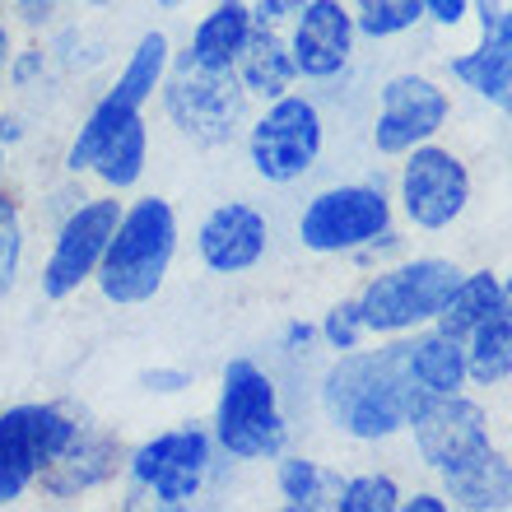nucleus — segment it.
Returning a JSON list of instances; mask_svg holds the SVG:
<instances>
[{"instance_id": "nucleus-23", "label": "nucleus", "mask_w": 512, "mask_h": 512, "mask_svg": "<svg viewBox=\"0 0 512 512\" xmlns=\"http://www.w3.org/2000/svg\"><path fill=\"white\" fill-rule=\"evenodd\" d=\"M345 475L322 466L317 457H303V452H280L275 457V489H280V503L289 512H336V494Z\"/></svg>"}, {"instance_id": "nucleus-34", "label": "nucleus", "mask_w": 512, "mask_h": 512, "mask_svg": "<svg viewBox=\"0 0 512 512\" xmlns=\"http://www.w3.org/2000/svg\"><path fill=\"white\" fill-rule=\"evenodd\" d=\"M317 345H322V336H317V322H303V317H294V322L280 326V354H284V359H308Z\"/></svg>"}, {"instance_id": "nucleus-41", "label": "nucleus", "mask_w": 512, "mask_h": 512, "mask_svg": "<svg viewBox=\"0 0 512 512\" xmlns=\"http://www.w3.org/2000/svg\"><path fill=\"white\" fill-rule=\"evenodd\" d=\"M5 182H10V149L0 145V187H5Z\"/></svg>"}, {"instance_id": "nucleus-36", "label": "nucleus", "mask_w": 512, "mask_h": 512, "mask_svg": "<svg viewBox=\"0 0 512 512\" xmlns=\"http://www.w3.org/2000/svg\"><path fill=\"white\" fill-rule=\"evenodd\" d=\"M252 5V19L266 28H289V19H294L308 0H247Z\"/></svg>"}, {"instance_id": "nucleus-38", "label": "nucleus", "mask_w": 512, "mask_h": 512, "mask_svg": "<svg viewBox=\"0 0 512 512\" xmlns=\"http://www.w3.org/2000/svg\"><path fill=\"white\" fill-rule=\"evenodd\" d=\"M396 512H452L443 489H415V494H401Z\"/></svg>"}, {"instance_id": "nucleus-7", "label": "nucleus", "mask_w": 512, "mask_h": 512, "mask_svg": "<svg viewBox=\"0 0 512 512\" xmlns=\"http://www.w3.org/2000/svg\"><path fill=\"white\" fill-rule=\"evenodd\" d=\"M163 98V112L168 122L177 126L182 140H191L196 149H224L233 145L243 126L252 122V98L247 89L238 84L233 70H205V66H191V61H177L173 56V70L159 89Z\"/></svg>"}, {"instance_id": "nucleus-2", "label": "nucleus", "mask_w": 512, "mask_h": 512, "mask_svg": "<svg viewBox=\"0 0 512 512\" xmlns=\"http://www.w3.org/2000/svg\"><path fill=\"white\" fill-rule=\"evenodd\" d=\"M177 256V210L168 196H135L117 219L108 252L94 270L98 294L112 308H140L159 298Z\"/></svg>"}, {"instance_id": "nucleus-24", "label": "nucleus", "mask_w": 512, "mask_h": 512, "mask_svg": "<svg viewBox=\"0 0 512 512\" xmlns=\"http://www.w3.org/2000/svg\"><path fill=\"white\" fill-rule=\"evenodd\" d=\"M168 70H173V42H168L163 28H145V33L135 38V47L126 52V66L117 70V80H112L108 94H117L122 103H131V108H145L149 98L163 89Z\"/></svg>"}, {"instance_id": "nucleus-11", "label": "nucleus", "mask_w": 512, "mask_h": 512, "mask_svg": "<svg viewBox=\"0 0 512 512\" xmlns=\"http://www.w3.org/2000/svg\"><path fill=\"white\" fill-rule=\"evenodd\" d=\"M126 205L117 201V191H103V196H80L70 205L61 224H56V238H52V252L42 261V298H61L80 294L84 284H94V270L108 252L112 233H117V219H122Z\"/></svg>"}, {"instance_id": "nucleus-14", "label": "nucleus", "mask_w": 512, "mask_h": 512, "mask_svg": "<svg viewBox=\"0 0 512 512\" xmlns=\"http://www.w3.org/2000/svg\"><path fill=\"white\" fill-rule=\"evenodd\" d=\"M289 52H294L298 80L326 84L340 80L359 52V28H354L350 0H308L289 19Z\"/></svg>"}, {"instance_id": "nucleus-42", "label": "nucleus", "mask_w": 512, "mask_h": 512, "mask_svg": "<svg viewBox=\"0 0 512 512\" xmlns=\"http://www.w3.org/2000/svg\"><path fill=\"white\" fill-rule=\"evenodd\" d=\"M503 308L512 312V270H508V275H503Z\"/></svg>"}, {"instance_id": "nucleus-33", "label": "nucleus", "mask_w": 512, "mask_h": 512, "mask_svg": "<svg viewBox=\"0 0 512 512\" xmlns=\"http://www.w3.org/2000/svg\"><path fill=\"white\" fill-rule=\"evenodd\" d=\"M140 391L149 396H182L191 387V373L187 368H173V364H154V368H140Z\"/></svg>"}, {"instance_id": "nucleus-10", "label": "nucleus", "mask_w": 512, "mask_h": 512, "mask_svg": "<svg viewBox=\"0 0 512 512\" xmlns=\"http://www.w3.org/2000/svg\"><path fill=\"white\" fill-rule=\"evenodd\" d=\"M80 433V419L52 401H24L0 410V508H14L38 475Z\"/></svg>"}, {"instance_id": "nucleus-5", "label": "nucleus", "mask_w": 512, "mask_h": 512, "mask_svg": "<svg viewBox=\"0 0 512 512\" xmlns=\"http://www.w3.org/2000/svg\"><path fill=\"white\" fill-rule=\"evenodd\" d=\"M461 270L466 266L452 256H401L391 266H378V275H368V284L354 294L368 336L391 340L433 326L447 294L457 289Z\"/></svg>"}, {"instance_id": "nucleus-15", "label": "nucleus", "mask_w": 512, "mask_h": 512, "mask_svg": "<svg viewBox=\"0 0 512 512\" xmlns=\"http://www.w3.org/2000/svg\"><path fill=\"white\" fill-rule=\"evenodd\" d=\"M196 252L210 275H247L270 252V219L247 201H219L196 229Z\"/></svg>"}, {"instance_id": "nucleus-39", "label": "nucleus", "mask_w": 512, "mask_h": 512, "mask_svg": "<svg viewBox=\"0 0 512 512\" xmlns=\"http://www.w3.org/2000/svg\"><path fill=\"white\" fill-rule=\"evenodd\" d=\"M24 135H28V126H24V117H19V112H0V145H5V149L24 145Z\"/></svg>"}, {"instance_id": "nucleus-1", "label": "nucleus", "mask_w": 512, "mask_h": 512, "mask_svg": "<svg viewBox=\"0 0 512 512\" xmlns=\"http://www.w3.org/2000/svg\"><path fill=\"white\" fill-rule=\"evenodd\" d=\"M419 382L405 359V336H391L382 350H345L317 378V410L350 443H387L405 433L419 405Z\"/></svg>"}, {"instance_id": "nucleus-6", "label": "nucleus", "mask_w": 512, "mask_h": 512, "mask_svg": "<svg viewBox=\"0 0 512 512\" xmlns=\"http://www.w3.org/2000/svg\"><path fill=\"white\" fill-rule=\"evenodd\" d=\"M326 117L312 94H280L247 122V163L270 187H294L322 163Z\"/></svg>"}, {"instance_id": "nucleus-3", "label": "nucleus", "mask_w": 512, "mask_h": 512, "mask_svg": "<svg viewBox=\"0 0 512 512\" xmlns=\"http://www.w3.org/2000/svg\"><path fill=\"white\" fill-rule=\"evenodd\" d=\"M298 247L312 256H378L401 243L396 201L382 177L373 182H336L312 191L294 219Z\"/></svg>"}, {"instance_id": "nucleus-17", "label": "nucleus", "mask_w": 512, "mask_h": 512, "mask_svg": "<svg viewBox=\"0 0 512 512\" xmlns=\"http://www.w3.org/2000/svg\"><path fill=\"white\" fill-rule=\"evenodd\" d=\"M117 471H126V447L122 438H112L103 429H84L70 438V447L38 475V485L47 499H80L89 489L117 480Z\"/></svg>"}, {"instance_id": "nucleus-28", "label": "nucleus", "mask_w": 512, "mask_h": 512, "mask_svg": "<svg viewBox=\"0 0 512 512\" xmlns=\"http://www.w3.org/2000/svg\"><path fill=\"white\" fill-rule=\"evenodd\" d=\"M350 10L368 42H396L424 24V0H350Z\"/></svg>"}, {"instance_id": "nucleus-18", "label": "nucleus", "mask_w": 512, "mask_h": 512, "mask_svg": "<svg viewBox=\"0 0 512 512\" xmlns=\"http://www.w3.org/2000/svg\"><path fill=\"white\" fill-rule=\"evenodd\" d=\"M438 480H443V494L452 508H466V512H508L512 508V461L494 443L480 447L475 457H466L452 471H443Z\"/></svg>"}, {"instance_id": "nucleus-45", "label": "nucleus", "mask_w": 512, "mask_h": 512, "mask_svg": "<svg viewBox=\"0 0 512 512\" xmlns=\"http://www.w3.org/2000/svg\"><path fill=\"white\" fill-rule=\"evenodd\" d=\"M508 173H512V131H508Z\"/></svg>"}, {"instance_id": "nucleus-43", "label": "nucleus", "mask_w": 512, "mask_h": 512, "mask_svg": "<svg viewBox=\"0 0 512 512\" xmlns=\"http://www.w3.org/2000/svg\"><path fill=\"white\" fill-rule=\"evenodd\" d=\"M154 5H159V10H182L187 0H154Z\"/></svg>"}, {"instance_id": "nucleus-20", "label": "nucleus", "mask_w": 512, "mask_h": 512, "mask_svg": "<svg viewBox=\"0 0 512 512\" xmlns=\"http://www.w3.org/2000/svg\"><path fill=\"white\" fill-rule=\"evenodd\" d=\"M252 28H256V19L247 0H215L196 19L187 52L177 56V61H191V66H205V70H233V61H238Z\"/></svg>"}, {"instance_id": "nucleus-44", "label": "nucleus", "mask_w": 512, "mask_h": 512, "mask_svg": "<svg viewBox=\"0 0 512 512\" xmlns=\"http://www.w3.org/2000/svg\"><path fill=\"white\" fill-rule=\"evenodd\" d=\"M61 5H108V0H61Z\"/></svg>"}, {"instance_id": "nucleus-9", "label": "nucleus", "mask_w": 512, "mask_h": 512, "mask_svg": "<svg viewBox=\"0 0 512 512\" xmlns=\"http://www.w3.org/2000/svg\"><path fill=\"white\" fill-rule=\"evenodd\" d=\"M475 177L471 163L443 140H424L410 154H401L396 168V215L419 233H447L471 210Z\"/></svg>"}, {"instance_id": "nucleus-40", "label": "nucleus", "mask_w": 512, "mask_h": 512, "mask_svg": "<svg viewBox=\"0 0 512 512\" xmlns=\"http://www.w3.org/2000/svg\"><path fill=\"white\" fill-rule=\"evenodd\" d=\"M14 47H19V42H14V28L5 24V19H0V94H5V75H10Z\"/></svg>"}, {"instance_id": "nucleus-19", "label": "nucleus", "mask_w": 512, "mask_h": 512, "mask_svg": "<svg viewBox=\"0 0 512 512\" xmlns=\"http://www.w3.org/2000/svg\"><path fill=\"white\" fill-rule=\"evenodd\" d=\"M233 75H238V84H243L247 98H256V103H270V98L289 94L298 84V66H294V52H289V38H284L280 28L256 24L252 33H247L238 61H233Z\"/></svg>"}, {"instance_id": "nucleus-29", "label": "nucleus", "mask_w": 512, "mask_h": 512, "mask_svg": "<svg viewBox=\"0 0 512 512\" xmlns=\"http://www.w3.org/2000/svg\"><path fill=\"white\" fill-rule=\"evenodd\" d=\"M405 489L396 485V475L387 471H359L340 480L336 512H396Z\"/></svg>"}, {"instance_id": "nucleus-25", "label": "nucleus", "mask_w": 512, "mask_h": 512, "mask_svg": "<svg viewBox=\"0 0 512 512\" xmlns=\"http://www.w3.org/2000/svg\"><path fill=\"white\" fill-rule=\"evenodd\" d=\"M145 163H149V126H145V112H135L131 122L103 145V154H98V163L89 173L98 177L103 191H117V196H122V191L140 187Z\"/></svg>"}, {"instance_id": "nucleus-22", "label": "nucleus", "mask_w": 512, "mask_h": 512, "mask_svg": "<svg viewBox=\"0 0 512 512\" xmlns=\"http://www.w3.org/2000/svg\"><path fill=\"white\" fill-rule=\"evenodd\" d=\"M494 312H503V275L489 266H475V270H461L457 289L447 294L443 312H438V331H447V336L466 340L480 322H489Z\"/></svg>"}, {"instance_id": "nucleus-12", "label": "nucleus", "mask_w": 512, "mask_h": 512, "mask_svg": "<svg viewBox=\"0 0 512 512\" xmlns=\"http://www.w3.org/2000/svg\"><path fill=\"white\" fill-rule=\"evenodd\" d=\"M447 122H452V89L424 70H396L378 84L373 154L401 159L424 140H438Z\"/></svg>"}, {"instance_id": "nucleus-32", "label": "nucleus", "mask_w": 512, "mask_h": 512, "mask_svg": "<svg viewBox=\"0 0 512 512\" xmlns=\"http://www.w3.org/2000/svg\"><path fill=\"white\" fill-rule=\"evenodd\" d=\"M47 70H52V47H42V42H24V47H14V61H10L5 84L24 94V89H33L38 80H47Z\"/></svg>"}, {"instance_id": "nucleus-30", "label": "nucleus", "mask_w": 512, "mask_h": 512, "mask_svg": "<svg viewBox=\"0 0 512 512\" xmlns=\"http://www.w3.org/2000/svg\"><path fill=\"white\" fill-rule=\"evenodd\" d=\"M24 275V205L10 187H0V298L14 294Z\"/></svg>"}, {"instance_id": "nucleus-8", "label": "nucleus", "mask_w": 512, "mask_h": 512, "mask_svg": "<svg viewBox=\"0 0 512 512\" xmlns=\"http://www.w3.org/2000/svg\"><path fill=\"white\" fill-rule=\"evenodd\" d=\"M210 471H215V433L201 424L163 429L126 452V475H131L126 508H135L140 499H149L154 508H191L201 499Z\"/></svg>"}, {"instance_id": "nucleus-27", "label": "nucleus", "mask_w": 512, "mask_h": 512, "mask_svg": "<svg viewBox=\"0 0 512 512\" xmlns=\"http://www.w3.org/2000/svg\"><path fill=\"white\" fill-rule=\"evenodd\" d=\"M466 378L471 387H503L512 378V312H494L466 336Z\"/></svg>"}, {"instance_id": "nucleus-31", "label": "nucleus", "mask_w": 512, "mask_h": 512, "mask_svg": "<svg viewBox=\"0 0 512 512\" xmlns=\"http://www.w3.org/2000/svg\"><path fill=\"white\" fill-rule=\"evenodd\" d=\"M317 336L331 354H345V350H359L368 340V326H364V312H359V298H340L331 308L322 312L317 322Z\"/></svg>"}, {"instance_id": "nucleus-35", "label": "nucleus", "mask_w": 512, "mask_h": 512, "mask_svg": "<svg viewBox=\"0 0 512 512\" xmlns=\"http://www.w3.org/2000/svg\"><path fill=\"white\" fill-rule=\"evenodd\" d=\"M10 10H14V19H19L28 33H42V28H52L61 0H10Z\"/></svg>"}, {"instance_id": "nucleus-13", "label": "nucleus", "mask_w": 512, "mask_h": 512, "mask_svg": "<svg viewBox=\"0 0 512 512\" xmlns=\"http://www.w3.org/2000/svg\"><path fill=\"white\" fill-rule=\"evenodd\" d=\"M410 447L415 457L429 466L433 475L452 471L466 457H475L480 447H489V410L466 391H443V396H419L410 410Z\"/></svg>"}, {"instance_id": "nucleus-4", "label": "nucleus", "mask_w": 512, "mask_h": 512, "mask_svg": "<svg viewBox=\"0 0 512 512\" xmlns=\"http://www.w3.org/2000/svg\"><path fill=\"white\" fill-rule=\"evenodd\" d=\"M215 447L233 461H275L289 443V419H284L280 387L270 368L238 354L219 373V401H215Z\"/></svg>"}, {"instance_id": "nucleus-26", "label": "nucleus", "mask_w": 512, "mask_h": 512, "mask_svg": "<svg viewBox=\"0 0 512 512\" xmlns=\"http://www.w3.org/2000/svg\"><path fill=\"white\" fill-rule=\"evenodd\" d=\"M135 112H145V108H131V103H122L117 94H103L94 103V108L84 112V122H80V131L70 135V145H66V173L70 177H84L89 168L98 163V154H103V145H108L112 135L122 131L126 122H131Z\"/></svg>"}, {"instance_id": "nucleus-16", "label": "nucleus", "mask_w": 512, "mask_h": 512, "mask_svg": "<svg viewBox=\"0 0 512 512\" xmlns=\"http://www.w3.org/2000/svg\"><path fill=\"white\" fill-rule=\"evenodd\" d=\"M447 80L489 108L512 112V5H503L475 47L447 56Z\"/></svg>"}, {"instance_id": "nucleus-37", "label": "nucleus", "mask_w": 512, "mask_h": 512, "mask_svg": "<svg viewBox=\"0 0 512 512\" xmlns=\"http://www.w3.org/2000/svg\"><path fill=\"white\" fill-rule=\"evenodd\" d=\"M475 14L471 0H424V19L438 28H461Z\"/></svg>"}, {"instance_id": "nucleus-21", "label": "nucleus", "mask_w": 512, "mask_h": 512, "mask_svg": "<svg viewBox=\"0 0 512 512\" xmlns=\"http://www.w3.org/2000/svg\"><path fill=\"white\" fill-rule=\"evenodd\" d=\"M405 359H410V373H415L424 396H443V391L471 387V378H466V340L447 336L438 326L410 331V336H405Z\"/></svg>"}]
</instances>
